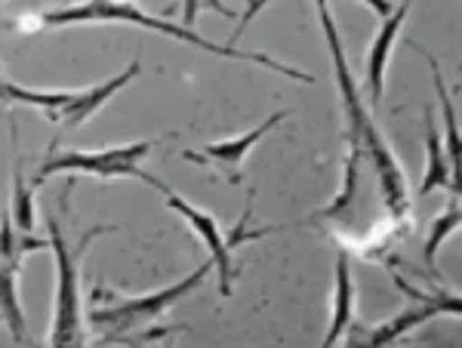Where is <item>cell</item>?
Returning <instances> with one entry per match:
<instances>
[{
  "mask_svg": "<svg viewBox=\"0 0 462 348\" xmlns=\"http://www.w3.org/2000/svg\"><path fill=\"white\" fill-rule=\"evenodd\" d=\"M318 6V19L320 28H324L327 47H330V59H333V74H337V90H339V102H342V117H346V142L348 151H357L374 164L379 188H383V201L385 210H389L392 222H404L410 216V197H407V179L404 169L394 160V151L385 142V136L379 133V127L370 117V105L364 102L361 87L355 84L352 69L346 62V50H342V37L337 28V19L330 13V4L327 0H315Z\"/></svg>",
  "mask_w": 462,
  "mask_h": 348,
  "instance_id": "obj_1",
  "label": "cell"
},
{
  "mask_svg": "<svg viewBox=\"0 0 462 348\" xmlns=\"http://www.w3.org/2000/svg\"><path fill=\"white\" fill-rule=\"evenodd\" d=\"M80 22H126V25H139V28H145V32L182 41V43H189V47L204 50V53H213L222 59H237V62H256L268 71L284 74L290 80L315 84V78H311L309 71H300L287 62H278V59H272L268 53H247V50H237V47H231V43H216L210 37L198 34L195 28L176 25V22H167L161 16H148V13H143L136 4H130V0H84V4L59 6V10H50L41 16L43 28H65V25H80Z\"/></svg>",
  "mask_w": 462,
  "mask_h": 348,
  "instance_id": "obj_2",
  "label": "cell"
},
{
  "mask_svg": "<svg viewBox=\"0 0 462 348\" xmlns=\"http://www.w3.org/2000/svg\"><path fill=\"white\" fill-rule=\"evenodd\" d=\"M210 271L213 259H204L191 275H185L176 284L143 296H124V299L121 296H108L102 287H93V306H89L87 324L96 333H106L102 339H108V343H126L130 333L152 327L167 308H173L179 299H185L195 287L204 284Z\"/></svg>",
  "mask_w": 462,
  "mask_h": 348,
  "instance_id": "obj_3",
  "label": "cell"
},
{
  "mask_svg": "<svg viewBox=\"0 0 462 348\" xmlns=\"http://www.w3.org/2000/svg\"><path fill=\"white\" fill-rule=\"evenodd\" d=\"M50 228V250L56 256V306H53V330H50V345H84L87 324H84V299H80V262L87 256V247L99 234L115 232V225H96L71 243L65 238L62 225L56 216H47Z\"/></svg>",
  "mask_w": 462,
  "mask_h": 348,
  "instance_id": "obj_4",
  "label": "cell"
},
{
  "mask_svg": "<svg viewBox=\"0 0 462 348\" xmlns=\"http://www.w3.org/2000/svg\"><path fill=\"white\" fill-rule=\"evenodd\" d=\"M154 148L152 139L143 142H130V145H108V148H59L50 145L43 154L41 167H37L32 188L47 182V176L56 173H87L96 179H139L148 182L152 188H161V179L152 173H145L139 167V160L145 158Z\"/></svg>",
  "mask_w": 462,
  "mask_h": 348,
  "instance_id": "obj_5",
  "label": "cell"
},
{
  "mask_svg": "<svg viewBox=\"0 0 462 348\" xmlns=\"http://www.w3.org/2000/svg\"><path fill=\"white\" fill-rule=\"evenodd\" d=\"M161 195H163V204L170 206L173 213H179L185 222H189V228L198 234L200 241L207 243V250H210V259H213V269L219 271V293L222 296H231V284H235V262H231V253H235L237 247H241L244 241H259V238H265L268 232H244V225L250 222V213H253V206H247V213L241 216V225L235 228V232L228 234H222V225L216 222V216H210L207 210H198L195 204H189L182 195H176L173 188H170L167 182L161 185Z\"/></svg>",
  "mask_w": 462,
  "mask_h": 348,
  "instance_id": "obj_6",
  "label": "cell"
},
{
  "mask_svg": "<svg viewBox=\"0 0 462 348\" xmlns=\"http://www.w3.org/2000/svg\"><path fill=\"white\" fill-rule=\"evenodd\" d=\"M287 117H290V108H281V111H274L272 117H265L259 127L241 133V136L222 139V142H210L207 148H200V151H185V160H191V164H204V167H216L231 185H241L244 182L241 164L247 160V154L263 142L265 133H272L278 124H284Z\"/></svg>",
  "mask_w": 462,
  "mask_h": 348,
  "instance_id": "obj_7",
  "label": "cell"
},
{
  "mask_svg": "<svg viewBox=\"0 0 462 348\" xmlns=\"http://www.w3.org/2000/svg\"><path fill=\"white\" fill-rule=\"evenodd\" d=\"M404 290L413 296V306L404 308L401 315H394L392 321H383V324H376L374 330H367L364 336H355V343L361 339V343H370V345H385V343H394V339H401L407 330H413V327H420V324H426L431 321L435 315H453V317H459L462 315V299L457 293H444V290H438L435 296H426V293H416V290H410L407 284H401Z\"/></svg>",
  "mask_w": 462,
  "mask_h": 348,
  "instance_id": "obj_8",
  "label": "cell"
},
{
  "mask_svg": "<svg viewBox=\"0 0 462 348\" xmlns=\"http://www.w3.org/2000/svg\"><path fill=\"white\" fill-rule=\"evenodd\" d=\"M139 71H143V65H139V59H133V62L126 65V69H124L121 74H115V78L102 80V84L89 87V90L71 93V99L65 102L62 111H59V114L53 117V124L59 127V136H56L50 145H59V142H62V133L84 127V124H87L89 117H93L102 105H106L111 96H115L117 90H124V87L130 84L133 78H139Z\"/></svg>",
  "mask_w": 462,
  "mask_h": 348,
  "instance_id": "obj_9",
  "label": "cell"
},
{
  "mask_svg": "<svg viewBox=\"0 0 462 348\" xmlns=\"http://www.w3.org/2000/svg\"><path fill=\"white\" fill-rule=\"evenodd\" d=\"M416 0H401L394 4V10L389 16L383 19V28L379 34L370 41V50H367V90H370V105H379L383 102V87H385V65H389V56L394 50V41H398L401 28L413 10Z\"/></svg>",
  "mask_w": 462,
  "mask_h": 348,
  "instance_id": "obj_10",
  "label": "cell"
},
{
  "mask_svg": "<svg viewBox=\"0 0 462 348\" xmlns=\"http://www.w3.org/2000/svg\"><path fill=\"white\" fill-rule=\"evenodd\" d=\"M333 317L330 330L324 336V348H333L339 339H346V333L352 330L355 317V280H352V259L346 250L337 253V269H333Z\"/></svg>",
  "mask_w": 462,
  "mask_h": 348,
  "instance_id": "obj_11",
  "label": "cell"
},
{
  "mask_svg": "<svg viewBox=\"0 0 462 348\" xmlns=\"http://www.w3.org/2000/svg\"><path fill=\"white\" fill-rule=\"evenodd\" d=\"M422 117H426L429 164H426V176H422V182H420V197H429L431 191H438V188H450L453 195H459V179L453 176L450 164H447L441 133H438V127H435V117H431V108L422 111Z\"/></svg>",
  "mask_w": 462,
  "mask_h": 348,
  "instance_id": "obj_12",
  "label": "cell"
},
{
  "mask_svg": "<svg viewBox=\"0 0 462 348\" xmlns=\"http://www.w3.org/2000/svg\"><path fill=\"white\" fill-rule=\"evenodd\" d=\"M25 259L0 256V321L10 327L16 343H25V312L19 302V271Z\"/></svg>",
  "mask_w": 462,
  "mask_h": 348,
  "instance_id": "obj_13",
  "label": "cell"
},
{
  "mask_svg": "<svg viewBox=\"0 0 462 348\" xmlns=\"http://www.w3.org/2000/svg\"><path fill=\"white\" fill-rule=\"evenodd\" d=\"M426 53V50H420ZM426 62L431 69V78H435V90H438V99H441V108H444V154H447V164H450L453 176L459 179V117H457V108H453V99H450V90L444 84V74H441V65L438 59L426 53Z\"/></svg>",
  "mask_w": 462,
  "mask_h": 348,
  "instance_id": "obj_14",
  "label": "cell"
},
{
  "mask_svg": "<svg viewBox=\"0 0 462 348\" xmlns=\"http://www.w3.org/2000/svg\"><path fill=\"white\" fill-rule=\"evenodd\" d=\"M457 228H459V195H453V201L447 204V210L438 213L435 222L429 225V238H426V247H422V259H426L429 271H438L435 269L438 250H441V243L450 238Z\"/></svg>",
  "mask_w": 462,
  "mask_h": 348,
  "instance_id": "obj_15",
  "label": "cell"
},
{
  "mask_svg": "<svg viewBox=\"0 0 462 348\" xmlns=\"http://www.w3.org/2000/svg\"><path fill=\"white\" fill-rule=\"evenodd\" d=\"M13 225L19 232H34V188L32 182L25 185V176H22V160H16L13 167V206H10Z\"/></svg>",
  "mask_w": 462,
  "mask_h": 348,
  "instance_id": "obj_16",
  "label": "cell"
},
{
  "mask_svg": "<svg viewBox=\"0 0 462 348\" xmlns=\"http://www.w3.org/2000/svg\"><path fill=\"white\" fill-rule=\"evenodd\" d=\"M179 4H182V25L185 28H195V22H198V16L204 10L219 13V16H228V19L237 16V13L226 4V0H179Z\"/></svg>",
  "mask_w": 462,
  "mask_h": 348,
  "instance_id": "obj_17",
  "label": "cell"
},
{
  "mask_svg": "<svg viewBox=\"0 0 462 348\" xmlns=\"http://www.w3.org/2000/svg\"><path fill=\"white\" fill-rule=\"evenodd\" d=\"M268 4H272V0H253L247 10H244L241 16H237V19H241V28H247V22H250L253 16H256V13L263 10V6H268ZM241 28H237V32H241ZM235 37H237V34H235ZM235 37H231V47H235Z\"/></svg>",
  "mask_w": 462,
  "mask_h": 348,
  "instance_id": "obj_18",
  "label": "cell"
},
{
  "mask_svg": "<svg viewBox=\"0 0 462 348\" xmlns=\"http://www.w3.org/2000/svg\"><path fill=\"white\" fill-rule=\"evenodd\" d=\"M361 4H367L370 10H374L376 16H383V19L394 10V0H361Z\"/></svg>",
  "mask_w": 462,
  "mask_h": 348,
  "instance_id": "obj_19",
  "label": "cell"
},
{
  "mask_svg": "<svg viewBox=\"0 0 462 348\" xmlns=\"http://www.w3.org/2000/svg\"><path fill=\"white\" fill-rule=\"evenodd\" d=\"M6 84H10V78H6V71L0 69V96H4V90H6Z\"/></svg>",
  "mask_w": 462,
  "mask_h": 348,
  "instance_id": "obj_20",
  "label": "cell"
},
{
  "mask_svg": "<svg viewBox=\"0 0 462 348\" xmlns=\"http://www.w3.org/2000/svg\"><path fill=\"white\" fill-rule=\"evenodd\" d=\"M250 4H253V0H247V6H250Z\"/></svg>",
  "mask_w": 462,
  "mask_h": 348,
  "instance_id": "obj_21",
  "label": "cell"
},
{
  "mask_svg": "<svg viewBox=\"0 0 462 348\" xmlns=\"http://www.w3.org/2000/svg\"><path fill=\"white\" fill-rule=\"evenodd\" d=\"M0 324H4V321H0Z\"/></svg>",
  "mask_w": 462,
  "mask_h": 348,
  "instance_id": "obj_22",
  "label": "cell"
}]
</instances>
